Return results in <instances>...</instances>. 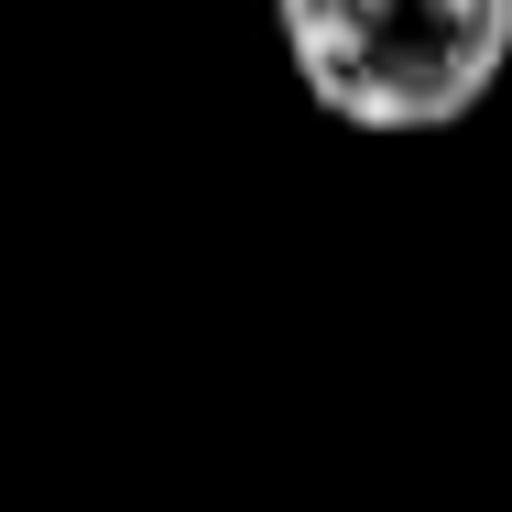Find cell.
<instances>
[{
    "instance_id": "6da1fadb",
    "label": "cell",
    "mask_w": 512,
    "mask_h": 512,
    "mask_svg": "<svg viewBox=\"0 0 512 512\" xmlns=\"http://www.w3.org/2000/svg\"><path fill=\"white\" fill-rule=\"evenodd\" d=\"M306 99L349 131H447L502 88L512 0H273Z\"/></svg>"
}]
</instances>
